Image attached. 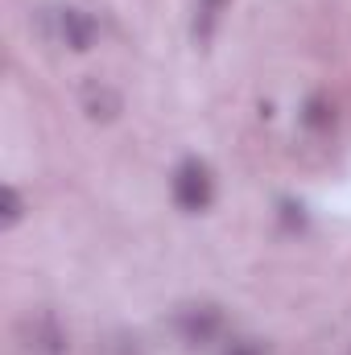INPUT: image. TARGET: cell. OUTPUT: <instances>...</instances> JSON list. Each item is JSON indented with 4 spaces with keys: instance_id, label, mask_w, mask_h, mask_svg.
Wrapping results in <instances>:
<instances>
[{
    "instance_id": "6da1fadb",
    "label": "cell",
    "mask_w": 351,
    "mask_h": 355,
    "mask_svg": "<svg viewBox=\"0 0 351 355\" xmlns=\"http://www.w3.org/2000/svg\"><path fill=\"white\" fill-rule=\"evenodd\" d=\"M170 190H174V202L186 215H203L211 202H215V174L207 162L198 157H186L170 178Z\"/></svg>"
},
{
    "instance_id": "7a4b0ae2",
    "label": "cell",
    "mask_w": 351,
    "mask_h": 355,
    "mask_svg": "<svg viewBox=\"0 0 351 355\" xmlns=\"http://www.w3.org/2000/svg\"><path fill=\"white\" fill-rule=\"evenodd\" d=\"M174 327H178V335H182V343H186V347H207V343H215V339H219V331H223V314H219V306L198 302V306L178 310Z\"/></svg>"
},
{
    "instance_id": "3957f363",
    "label": "cell",
    "mask_w": 351,
    "mask_h": 355,
    "mask_svg": "<svg viewBox=\"0 0 351 355\" xmlns=\"http://www.w3.org/2000/svg\"><path fill=\"white\" fill-rule=\"evenodd\" d=\"M58 29H62V42L71 46V50H91L95 46V37H99V25H95V17L83 12V8H62V17H58Z\"/></svg>"
},
{
    "instance_id": "277c9868",
    "label": "cell",
    "mask_w": 351,
    "mask_h": 355,
    "mask_svg": "<svg viewBox=\"0 0 351 355\" xmlns=\"http://www.w3.org/2000/svg\"><path fill=\"white\" fill-rule=\"evenodd\" d=\"M232 0H194V42H211L215 37V29H219V17H223V8H228Z\"/></svg>"
},
{
    "instance_id": "5b68a950",
    "label": "cell",
    "mask_w": 351,
    "mask_h": 355,
    "mask_svg": "<svg viewBox=\"0 0 351 355\" xmlns=\"http://www.w3.org/2000/svg\"><path fill=\"white\" fill-rule=\"evenodd\" d=\"M310 128H331V120H335V107L323 99V95H314L310 103H306V116H302Z\"/></svg>"
},
{
    "instance_id": "8992f818",
    "label": "cell",
    "mask_w": 351,
    "mask_h": 355,
    "mask_svg": "<svg viewBox=\"0 0 351 355\" xmlns=\"http://www.w3.org/2000/svg\"><path fill=\"white\" fill-rule=\"evenodd\" d=\"M21 211H25V202H21V194H17V186H4V190H0V223L12 227V223L21 219Z\"/></svg>"
},
{
    "instance_id": "52a82bcc",
    "label": "cell",
    "mask_w": 351,
    "mask_h": 355,
    "mask_svg": "<svg viewBox=\"0 0 351 355\" xmlns=\"http://www.w3.org/2000/svg\"><path fill=\"white\" fill-rule=\"evenodd\" d=\"M223 355H268V352H264L257 339H236V343H228V352Z\"/></svg>"
}]
</instances>
